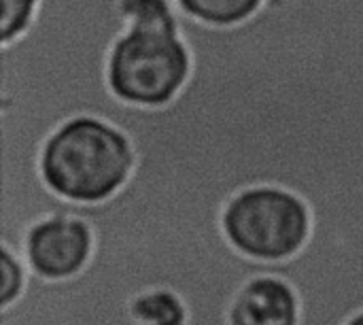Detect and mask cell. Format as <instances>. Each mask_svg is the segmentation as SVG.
<instances>
[{"instance_id":"1","label":"cell","mask_w":363,"mask_h":325,"mask_svg":"<svg viewBox=\"0 0 363 325\" xmlns=\"http://www.w3.org/2000/svg\"><path fill=\"white\" fill-rule=\"evenodd\" d=\"M128 30L106 60L108 92L128 106L164 109L185 89L194 60L172 0H119Z\"/></svg>"},{"instance_id":"2","label":"cell","mask_w":363,"mask_h":325,"mask_svg":"<svg viewBox=\"0 0 363 325\" xmlns=\"http://www.w3.org/2000/svg\"><path fill=\"white\" fill-rule=\"evenodd\" d=\"M136 151L113 123L77 115L51 132L40 149L38 172L60 200L98 206L113 200L132 179Z\"/></svg>"},{"instance_id":"3","label":"cell","mask_w":363,"mask_h":325,"mask_svg":"<svg viewBox=\"0 0 363 325\" xmlns=\"http://www.w3.org/2000/svg\"><path fill=\"white\" fill-rule=\"evenodd\" d=\"M313 215L308 204L272 185H257L232 196L221 213L225 241L245 258L279 264L296 258L308 243Z\"/></svg>"},{"instance_id":"4","label":"cell","mask_w":363,"mask_h":325,"mask_svg":"<svg viewBox=\"0 0 363 325\" xmlns=\"http://www.w3.org/2000/svg\"><path fill=\"white\" fill-rule=\"evenodd\" d=\"M94 251V228L70 215H49L36 221L23 241L28 270L49 283L77 279L91 264Z\"/></svg>"},{"instance_id":"5","label":"cell","mask_w":363,"mask_h":325,"mask_svg":"<svg viewBox=\"0 0 363 325\" xmlns=\"http://www.w3.org/2000/svg\"><path fill=\"white\" fill-rule=\"evenodd\" d=\"M230 325H300V298L279 277H257L240 287L228 309Z\"/></svg>"},{"instance_id":"6","label":"cell","mask_w":363,"mask_h":325,"mask_svg":"<svg viewBox=\"0 0 363 325\" xmlns=\"http://www.w3.org/2000/svg\"><path fill=\"white\" fill-rule=\"evenodd\" d=\"M264 0H174V6L211 28H236L249 21Z\"/></svg>"},{"instance_id":"7","label":"cell","mask_w":363,"mask_h":325,"mask_svg":"<svg viewBox=\"0 0 363 325\" xmlns=\"http://www.w3.org/2000/svg\"><path fill=\"white\" fill-rule=\"evenodd\" d=\"M128 313L138 325H187V307L172 290H149L128 302Z\"/></svg>"},{"instance_id":"8","label":"cell","mask_w":363,"mask_h":325,"mask_svg":"<svg viewBox=\"0 0 363 325\" xmlns=\"http://www.w3.org/2000/svg\"><path fill=\"white\" fill-rule=\"evenodd\" d=\"M38 0H0V47L26 36L36 19Z\"/></svg>"},{"instance_id":"9","label":"cell","mask_w":363,"mask_h":325,"mask_svg":"<svg viewBox=\"0 0 363 325\" xmlns=\"http://www.w3.org/2000/svg\"><path fill=\"white\" fill-rule=\"evenodd\" d=\"M28 287V266L21 255L0 245V311L21 300Z\"/></svg>"},{"instance_id":"10","label":"cell","mask_w":363,"mask_h":325,"mask_svg":"<svg viewBox=\"0 0 363 325\" xmlns=\"http://www.w3.org/2000/svg\"><path fill=\"white\" fill-rule=\"evenodd\" d=\"M345 325H363V311L362 313H357V315H353Z\"/></svg>"}]
</instances>
